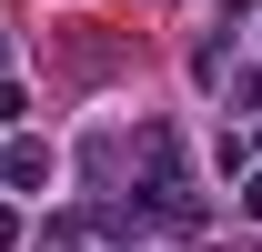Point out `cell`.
<instances>
[{
    "instance_id": "obj_1",
    "label": "cell",
    "mask_w": 262,
    "mask_h": 252,
    "mask_svg": "<svg viewBox=\"0 0 262 252\" xmlns=\"http://www.w3.org/2000/svg\"><path fill=\"white\" fill-rule=\"evenodd\" d=\"M0 172H10V192H40V182H51V152H40V141H10Z\"/></svg>"
},
{
    "instance_id": "obj_2",
    "label": "cell",
    "mask_w": 262,
    "mask_h": 252,
    "mask_svg": "<svg viewBox=\"0 0 262 252\" xmlns=\"http://www.w3.org/2000/svg\"><path fill=\"white\" fill-rule=\"evenodd\" d=\"M242 212H252V222H262V172H252V182H242Z\"/></svg>"
}]
</instances>
